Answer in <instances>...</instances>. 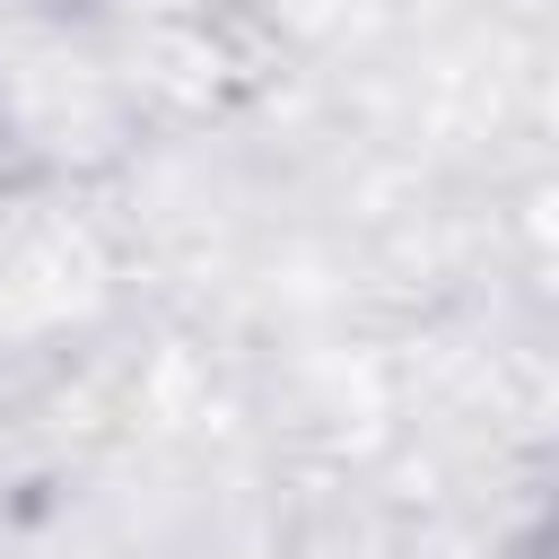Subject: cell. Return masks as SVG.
I'll use <instances>...</instances> for the list:
<instances>
[{
	"label": "cell",
	"instance_id": "obj_1",
	"mask_svg": "<svg viewBox=\"0 0 559 559\" xmlns=\"http://www.w3.org/2000/svg\"><path fill=\"white\" fill-rule=\"evenodd\" d=\"M524 559H559V498H550V515H542V533L524 542Z\"/></svg>",
	"mask_w": 559,
	"mask_h": 559
}]
</instances>
